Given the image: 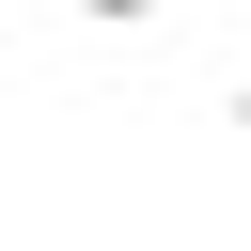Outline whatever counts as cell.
Wrapping results in <instances>:
<instances>
[{
    "label": "cell",
    "mask_w": 251,
    "mask_h": 251,
    "mask_svg": "<svg viewBox=\"0 0 251 251\" xmlns=\"http://www.w3.org/2000/svg\"><path fill=\"white\" fill-rule=\"evenodd\" d=\"M63 16H78V31H141L157 0H63Z\"/></svg>",
    "instance_id": "1"
},
{
    "label": "cell",
    "mask_w": 251,
    "mask_h": 251,
    "mask_svg": "<svg viewBox=\"0 0 251 251\" xmlns=\"http://www.w3.org/2000/svg\"><path fill=\"white\" fill-rule=\"evenodd\" d=\"M220 126H235V141H251V78H235V94H220Z\"/></svg>",
    "instance_id": "2"
}]
</instances>
